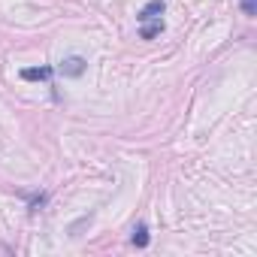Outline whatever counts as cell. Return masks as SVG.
Segmentation results:
<instances>
[{
    "mask_svg": "<svg viewBox=\"0 0 257 257\" xmlns=\"http://www.w3.org/2000/svg\"><path fill=\"white\" fill-rule=\"evenodd\" d=\"M61 76H67V79H79L85 70H88V61L82 58V55H70V58H64L61 61Z\"/></svg>",
    "mask_w": 257,
    "mask_h": 257,
    "instance_id": "obj_1",
    "label": "cell"
},
{
    "mask_svg": "<svg viewBox=\"0 0 257 257\" xmlns=\"http://www.w3.org/2000/svg\"><path fill=\"white\" fill-rule=\"evenodd\" d=\"M239 4H242V13H245L248 19L257 16V0H239Z\"/></svg>",
    "mask_w": 257,
    "mask_h": 257,
    "instance_id": "obj_6",
    "label": "cell"
},
{
    "mask_svg": "<svg viewBox=\"0 0 257 257\" xmlns=\"http://www.w3.org/2000/svg\"><path fill=\"white\" fill-rule=\"evenodd\" d=\"M131 242H134L137 248H149V242H152V236H149V227H146V224H137V227H134V236H131Z\"/></svg>",
    "mask_w": 257,
    "mask_h": 257,
    "instance_id": "obj_4",
    "label": "cell"
},
{
    "mask_svg": "<svg viewBox=\"0 0 257 257\" xmlns=\"http://www.w3.org/2000/svg\"><path fill=\"white\" fill-rule=\"evenodd\" d=\"M52 76H55L52 67H28V70H22V79L25 82H49Z\"/></svg>",
    "mask_w": 257,
    "mask_h": 257,
    "instance_id": "obj_3",
    "label": "cell"
},
{
    "mask_svg": "<svg viewBox=\"0 0 257 257\" xmlns=\"http://www.w3.org/2000/svg\"><path fill=\"white\" fill-rule=\"evenodd\" d=\"M164 10H167V4H164V0H149V4H146L140 13H137V22H140V25H149V22H161Z\"/></svg>",
    "mask_w": 257,
    "mask_h": 257,
    "instance_id": "obj_2",
    "label": "cell"
},
{
    "mask_svg": "<svg viewBox=\"0 0 257 257\" xmlns=\"http://www.w3.org/2000/svg\"><path fill=\"white\" fill-rule=\"evenodd\" d=\"M161 31H164V19H161V22H149V25H143V28H140V37H143V40H155Z\"/></svg>",
    "mask_w": 257,
    "mask_h": 257,
    "instance_id": "obj_5",
    "label": "cell"
}]
</instances>
